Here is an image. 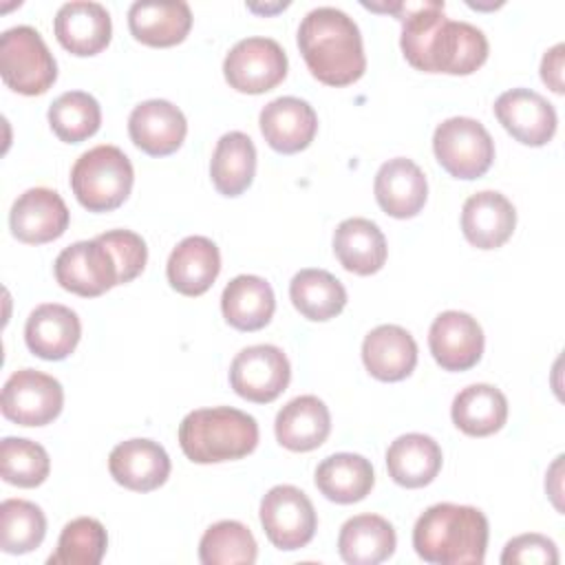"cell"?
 <instances>
[{"label":"cell","mask_w":565,"mask_h":565,"mask_svg":"<svg viewBox=\"0 0 565 565\" xmlns=\"http://www.w3.org/2000/svg\"><path fill=\"white\" fill-rule=\"evenodd\" d=\"M298 49L311 75L327 86H349L366 71L360 29L335 7H318L302 18Z\"/></svg>","instance_id":"obj_2"},{"label":"cell","mask_w":565,"mask_h":565,"mask_svg":"<svg viewBox=\"0 0 565 565\" xmlns=\"http://www.w3.org/2000/svg\"><path fill=\"white\" fill-rule=\"evenodd\" d=\"M55 280L62 289L95 298L119 285V271L108 247L95 236L64 247L55 258Z\"/></svg>","instance_id":"obj_12"},{"label":"cell","mask_w":565,"mask_h":565,"mask_svg":"<svg viewBox=\"0 0 565 565\" xmlns=\"http://www.w3.org/2000/svg\"><path fill=\"white\" fill-rule=\"evenodd\" d=\"M71 214L64 199L49 188H29L9 212L11 234L29 245H42L60 238L68 227Z\"/></svg>","instance_id":"obj_13"},{"label":"cell","mask_w":565,"mask_h":565,"mask_svg":"<svg viewBox=\"0 0 565 565\" xmlns=\"http://www.w3.org/2000/svg\"><path fill=\"white\" fill-rule=\"evenodd\" d=\"M46 536V516L40 505L24 499L0 503V550L7 554H29Z\"/></svg>","instance_id":"obj_35"},{"label":"cell","mask_w":565,"mask_h":565,"mask_svg":"<svg viewBox=\"0 0 565 565\" xmlns=\"http://www.w3.org/2000/svg\"><path fill=\"white\" fill-rule=\"evenodd\" d=\"M395 545V530L380 514L351 516L338 536V552L349 565H377L393 556Z\"/></svg>","instance_id":"obj_30"},{"label":"cell","mask_w":565,"mask_h":565,"mask_svg":"<svg viewBox=\"0 0 565 565\" xmlns=\"http://www.w3.org/2000/svg\"><path fill=\"white\" fill-rule=\"evenodd\" d=\"M362 362L380 382H399L417 364V342L399 324H380L362 342Z\"/></svg>","instance_id":"obj_23"},{"label":"cell","mask_w":565,"mask_h":565,"mask_svg":"<svg viewBox=\"0 0 565 565\" xmlns=\"http://www.w3.org/2000/svg\"><path fill=\"white\" fill-rule=\"evenodd\" d=\"M192 26L190 4L139 0L128 9V29L135 40L148 46H174L185 40Z\"/></svg>","instance_id":"obj_26"},{"label":"cell","mask_w":565,"mask_h":565,"mask_svg":"<svg viewBox=\"0 0 565 565\" xmlns=\"http://www.w3.org/2000/svg\"><path fill=\"white\" fill-rule=\"evenodd\" d=\"M375 483L373 466L355 452H335L316 468V488L333 503L362 501Z\"/></svg>","instance_id":"obj_31"},{"label":"cell","mask_w":565,"mask_h":565,"mask_svg":"<svg viewBox=\"0 0 565 565\" xmlns=\"http://www.w3.org/2000/svg\"><path fill=\"white\" fill-rule=\"evenodd\" d=\"M452 424L470 437H488L503 428L508 399L492 384H470L461 388L450 406Z\"/></svg>","instance_id":"obj_32"},{"label":"cell","mask_w":565,"mask_h":565,"mask_svg":"<svg viewBox=\"0 0 565 565\" xmlns=\"http://www.w3.org/2000/svg\"><path fill=\"white\" fill-rule=\"evenodd\" d=\"M179 446L194 463L243 459L258 446V424L232 406L196 408L179 424Z\"/></svg>","instance_id":"obj_4"},{"label":"cell","mask_w":565,"mask_h":565,"mask_svg":"<svg viewBox=\"0 0 565 565\" xmlns=\"http://www.w3.org/2000/svg\"><path fill=\"white\" fill-rule=\"evenodd\" d=\"M223 75L238 93H267L285 79L287 53L271 38L238 40L223 60Z\"/></svg>","instance_id":"obj_9"},{"label":"cell","mask_w":565,"mask_h":565,"mask_svg":"<svg viewBox=\"0 0 565 565\" xmlns=\"http://www.w3.org/2000/svg\"><path fill=\"white\" fill-rule=\"evenodd\" d=\"M428 347L444 371H468L483 353V329L466 311H444L428 329Z\"/></svg>","instance_id":"obj_14"},{"label":"cell","mask_w":565,"mask_h":565,"mask_svg":"<svg viewBox=\"0 0 565 565\" xmlns=\"http://www.w3.org/2000/svg\"><path fill=\"white\" fill-rule=\"evenodd\" d=\"M276 309L271 285L254 274L232 278L221 294V311L230 327L238 331H258L269 324Z\"/></svg>","instance_id":"obj_27"},{"label":"cell","mask_w":565,"mask_h":565,"mask_svg":"<svg viewBox=\"0 0 565 565\" xmlns=\"http://www.w3.org/2000/svg\"><path fill=\"white\" fill-rule=\"evenodd\" d=\"M441 448L424 433L399 435L386 450L388 477L402 488H424L441 470Z\"/></svg>","instance_id":"obj_28"},{"label":"cell","mask_w":565,"mask_h":565,"mask_svg":"<svg viewBox=\"0 0 565 565\" xmlns=\"http://www.w3.org/2000/svg\"><path fill=\"white\" fill-rule=\"evenodd\" d=\"M132 143L150 157H166L181 148L188 135L185 115L168 99H146L128 117Z\"/></svg>","instance_id":"obj_16"},{"label":"cell","mask_w":565,"mask_h":565,"mask_svg":"<svg viewBox=\"0 0 565 565\" xmlns=\"http://www.w3.org/2000/svg\"><path fill=\"white\" fill-rule=\"evenodd\" d=\"M135 181L130 159L117 146H95L79 154L71 170V188L79 205L88 212H110L119 207Z\"/></svg>","instance_id":"obj_5"},{"label":"cell","mask_w":565,"mask_h":565,"mask_svg":"<svg viewBox=\"0 0 565 565\" xmlns=\"http://www.w3.org/2000/svg\"><path fill=\"white\" fill-rule=\"evenodd\" d=\"M256 556V539L241 521H218L210 525L199 541V561L203 565H252Z\"/></svg>","instance_id":"obj_36"},{"label":"cell","mask_w":565,"mask_h":565,"mask_svg":"<svg viewBox=\"0 0 565 565\" xmlns=\"http://www.w3.org/2000/svg\"><path fill=\"white\" fill-rule=\"evenodd\" d=\"M82 338L77 313L57 302L35 307L24 324V342L29 351L42 360L68 358Z\"/></svg>","instance_id":"obj_21"},{"label":"cell","mask_w":565,"mask_h":565,"mask_svg":"<svg viewBox=\"0 0 565 565\" xmlns=\"http://www.w3.org/2000/svg\"><path fill=\"white\" fill-rule=\"evenodd\" d=\"M170 457L152 439L135 437L117 444L108 455L110 477L135 492H152L170 477Z\"/></svg>","instance_id":"obj_17"},{"label":"cell","mask_w":565,"mask_h":565,"mask_svg":"<svg viewBox=\"0 0 565 565\" xmlns=\"http://www.w3.org/2000/svg\"><path fill=\"white\" fill-rule=\"evenodd\" d=\"M333 252L347 271L358 276H371L384 267L388 249L377 223L353 216L335 227Z\"/></svg>","instance_id":"obj_29"},{"label":"cell","mask_w":565,"mask_h":565,"mask_svg":"<svg viewBox=\"0 0 565 565\" xmlns=\"http://www.w3.org/2000/svg\"><path fill=\"white\" fill-rule=\"evenodd\" d=\"M516 210L497 190H481L466 199L461 207V232L479 249L501 247L514 232Z\"/></svg>","instance_id":"obj_22"},{"label":"cell","mask_w":565,"mask_h":565,"mask_svg":"<svg viewBox=\"0 0 565 565\" xmlns=\"http://www.w3.org/2000/svg\"><path fill=\"white\" fill-rule=\"evenodd\" d=\"M258 124L269 148L280 154L305 150L318 132V115L313 106L291 95L276 97L263 106Z\"/></svg>","instance_id":"obj_18"},{"label":"cell","mask_w":565,"mask_h":565,"mask_svg":"<svg viewBox=\"0 0 565 565\" xmlns=\"http://www.w3.org/2000/svg\"><path fill=\"white\" fill-rule=\"evenodd\" d=\"M433 152L455 179H479L494 161V141L486 126L472 117H450L435 128Z\"/></svg>","instance_id":"obj_7"},{"label":"cell","mask_w":565,"mask_h":565,"mask_svg":"<svg viewBox=\"0 0 565 565\" xmlns=\"http://www.w3.org/2000/svg\"><path fill=\"white\" fill-rule=\"evenodd\" d=\"M2 82L20 95H42L57 79V64L42 35L29 26H11L0 38Z\"/></svg>","instance_id":"obj_6"},{"label":"cell","mask_w":565,"mask_h":565,"mask_svg":"<svg viewBox=\"0 0 565 565\" xmlns=\"http://www.w3.org/2000/svg\"><path fill=\"white\" fill-rule=\"evenodd\" d=\"M221 271V252L207 236H185L166 265L168 282L183 296L205 294Z\"/></svg>","instance_id":"obj_24"},{"label":"cell","mask_w":565,"mask_h":565,"mask_svg":"<svg viewBox=\"0 0 565 565\" xmlns=\"http://www.w3.org/2000/svg\"><path fill=\"white\" fill-rule=\"evenodd\" d=\"M501 563L510 565V563H539V565H556L558 563V550L556 543L543 534L530 532V534H521L514 536L512 541L505 543L503 554H501Z\"/></svg>","instance_id":"obj_41"},{"label":"cell","mask_w":565,"mask_h":565,"mask_svg":"<svg viewBox=\"0 0 565 565\" xmlns=\"http://www.w3.org/2000/svg\"><path fill=\"white\" fill-rule=\"evenodd\" d=\"M402 22L399 46L411 66L424 73L470 75L488 60V40L470 22L448 20L444 2H395Z\"/></svg>","instance_id":"obj_1"},{"label":"cell","mask_w":565,"mask_h":565,"mask_svg":"<svg viewBox=\"0 0 565 565\" xmlns=\"http://www.w3.org/2000/svg\"><path fill=\"white\" fill-rule=\"evenodd\" d=\"M488 519L472 505L435 503L413 527L417 556L435 565H481L488 547Z\"/></svg>","instance_id":"obj_3"},{"label":"cell","mask_w":565,"mask_h":565,"mask_svg":"<svg viewBox=\"0 0 565 565\" xmlns=\"http://www.w3.org/2000/svg\"><path fill=\"white\" fill-rule=\"evenodd\" d=\"M108 547V534L97 519L79 516L64 525L51 565H99Z\"/></svg>","instance_id":"obj_38"},{"label":"cell","mask_w":565,"mask_h":565,"mask_svg":"<svg viewBox=\"0 0 565 565\" xmlns=\"http://www.w3.org/2000/svg\"><path fill=\"white\" fill-rule=\"evenodd\" d=\"M108 252L115 258L117 271H119V285L130 282L132 278H137L148 260V247L146 241L132 232V230H110L97 236Z\"/></svg>","instance_id":"obj_40"},{"label":"cell","mask_w":565,"mask_h":565,"mask_svg":"<svg viewBox=\"0 0 565 565\" xmlns=\"http://www.w3.org/2000/svg\"><path fill=\"white\" fill-rule=\"evenodd\" d=\"M499 124L525 146H545L556 132V110L536 90L510 88L494 102Z\"/></svg>","instance_id":"obj_15"},{"label":"cell","mask_w":565,"mask_h":565,"mask_svg":"<svg viewBox=\"0 0 565 565\" xmlns=\"http://www.w3.org/2000/svg\"><path fill=\"white\" fill-rule=\"evenodd\" d=\"M64 406L62 384L42 371L20 369L2 386V415L18 426H46Z\"/></svg>","instance_id":"obj_10"},{"label":"cell","mask_w":565,"mask_h":565,"mask_svg":"<svg viewBox=\"0 0 565 565\" xmlns=\"http://www.w3.org/2000/svg\"><path fill=\"white\" fill-rule=\"evenodd\" d=\"M49 124L62 141L79 143L102 126L99 102L84 90H66L49 106Z\"/></svg>","instance_id":"obj_37"},{"label":"cell","mask_w":565,"mask_h":565,"mask_svg":"<svg viewBox=\"0 0 565 565\" xmlns=\"http://www.w3.org/2000/svg\"><path fill=\"white\" fill-rule=\"evenodd\" d=\"M254 174H256L254 141L241 130L225 132L216 141V148L210 161V177L214 188L223 196H238L252 185Z\"/></svg>","instance_id":"obj_33"},{"label":"cell","mask_w":565,"mask_h":565,"mask_svg":"<svg viewBox=\"0 0 565 565\" xmlns=\"http://www.w3.org/2000/svg\"><path fill=\"white\" fill-rule=\"evenodd\" d=\"M563 51L565 46L558 42L541 60V79L558 95L563 93Z\"/></svg>","instance_id":"obj_42"},{"label":"cell","mask_w":565,"mask_h":565,"mask_svg":"<svg viewBox=\"0 0 565 565\" xmlns=\"http://www.w3.org/2000/svg\"><path fill=\"white\" fill-rule=\"evenodd\" d=\"M289 298L307 320L324 322L344 309L347 289L333 274L307 267L291 278Z\"/></svg>","instance_id":"obj_34"},{"label":"cell","mask_w":565,"mask_h":565,"mask_svg":"<svg viewBox=\"0 0 565 565\" xmlns=\"http://www.w3.org/2000/svg\"><path fill=\"white\" fill-rule=\"evenodd\" d=\"M51 459L44 446L24 437H4L0 441V475L18 488H35L46 481Z\"/></svg>","instance_id":"obj_39"},{"label":"cell","mask_w":565,"mask_h":565,"mask_svg":"<svg viewBox=\"0 0 565 565\" xmlns=\"http://www.w3.org/2000/svg\"><path fill=\"white\" fill-rule=\"evenodd\" d=\"M57 42L77 57L97 55L104 51L113 35L110 13L99 2H64L53 20Z\"/></svg>","instance_id":"obj_19"},{"label":"cell","mask_w":565,"mask_h":565,"mask_svg":"<svg viewBox=\"0 0 565 565\" xmlns=\"http://www.w3.org/2000/svg\"><path fill=\"white\" fill-rule=\"evenodd\" d=\"M274 430L282 448L309 452L327 441L331 433V413L320 397L300 395L278 411Z\"/></svg>","instance_id":"obj_25"},{"label":"cell","mask_w":565,"mask_h":565,"mask_svg":"<svg viewBox=\"0 0 565 565\" xmlns=\"http://www.w3.org/2000/svg\"><path fill=\"white\" fill-rule=\"evenodd\" d=\"M260 525L282 552L305 547L318 527V516L311 499L296 486H274L260 499Z\"/></svg>","instance_id":"obj_8"},{"label":"cell","mask_w":565,"mask_h":565,"mask_svg":"<svg viewBox=\"0 0 565 565\" xmlns=\"http://www.w3.org/2000/svg\"><path fill=\"white\" fill-rule=\"evenodd\" d=\"M291 366L282 349L254 344L236 353L230 366V384L236 395L254 404L274 402L289 384Z\"/></svg>","instance_id":"obj_11"},{"label":"cell","mask_w":565,"mask_h":565,"mask_svg":"<svg viewBox=\"0 0 565 565\" xmlns=\"http://www.w3.org/2000/svg\"><path fill=\"white\" fill-rule=\"evenodd\" d=\"M377 205L393 218H411L422 212L428 183L422 168L406 157L388 159L380 166L373 183Z\"/></svg>","instance_id":"obj_20"}]
</instances>
